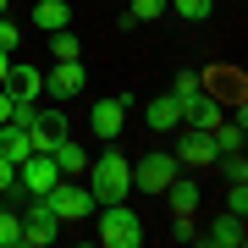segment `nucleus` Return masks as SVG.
Here are the masks:
<instances>
[{"label":"nucleus","instance_id":"obj_1","mask_svg":"<svg viewBox=\"0 0 248 248\" xmlns=\"http://www.w3.org/2000/svg\"><path fill=\"white\" fill-rule=\"evenodd\" d=\"M83 177H89V193H94V204H116V199H127L133 193V166H127L122 155H99L89 171H83Z\"/></svg>","mask_w":248,"mask_h":248},{"label":"nucleus","instance_id":"obj_2","mask_svg":"<svg viewBox=\"0 0 248 248\" xmlns=\"http://www.w3.org/2000/svg\"><path fill=\"white\" fill-rule=\"evenodd\" d=\"M94 232H99L105 248H138V243H143V221H138V210H127V199L105 204V215H99Z\"/></svg>","mask_w":248,"mask_h":248},{"label":"nucleus","instance_id":"obj_3","mask_svg":"<svg viewBox=\"0 0 248 248\" xmlns=\"http://www.w3.org/2000/svg\"><path fill=\"white\" fill-rule=\"evenodd\" d=\"M45 204L61 215V226H66V221H89V215H94V193H89V187H78V182H66V177L45 193Z\"/></svg>","mask_w":248,"mask_h":248},{"label":"nucleus","instance_id":"obj_4","mask_svg":"<svg viewBox=\"0 0 248 248\" xmlns=\"http://www.w3.org/2000/svg\"><path fill=\"white\" fill-rule=\"evenodd\" d=\"M55 182H61V166H55V155H28L22 166H17V187H22L28 199H45Z\"/></svg>","mask_w":248,"mask_h":248},{"label":"nucleus","instance_id":"obj_5","mask_svg":"<svg viewBox=\"0 0 248 248\" xmlns=\"http://www.w3.org/2000/svg\"><path fill=\"white\" fill-rule=\"evenodd\" d=\"M22 133H28V149H33V155H55V143L66 138V116H61V110H39V105H33V122H28Z\"/></svg>","mask_w":248,"mask_h":248},{"label":"nucleus","instance_id":"obj_6","mask_svg":"<svg viewBox=\"0 0 248 248\" xmlns=\"http://www.w3.org/2000/svg\"><path fill=\"white\" fill-rule=\"evenodd\" d=\"M177 171H182L177 155H143L138 166H133V187H143V193H166Z\"/></svg>","mask_w":248,"mask_h":248},{"label":"nucleus","instance_id":"obj_7","mask_svg":"<svg viewBox=\"0 0 248 248\" xmlns=\"http://www.w3.org/2000/svg\"><path fill=\"white\" fill-rule=\"evenodd\" d=\"M89 89V72H83V61H55L45 72V94L50 99H72V94H83Z\"/></svg>","mask_w":248,"mask_h":248},{"label":"nucleus","instance_id":"obj_8","mask_svg":"<svg viewBox=\"0 0 248 248\" xmlns=\"http://www.w3.org/2000/svg\"><path fill=\"white\" fill-rule=\"evenodd\" d=\"M177 105H182V122L187 127H199V133H215V127H221L226 122V110H221V99H210V94H187V99H177Z\"/></svg>","mask_w":248,"mask_h":248},{"label":"nucleus","instance_id":"obj_9","mask_svg":"<svg viewBox=\"0 0 248 248\" xmlns=\"http://www.w3.org/2000/svg\"><path fill=\"white\" fill-rule=\"evenodd\" d=\"M55 232H61V215H55L45 199H33L28 215H22V243H33V248L39 243H55Z\"/></svg>","mask_w":248,"mask_h":248},{"label":"nucleus","instance_id":"obj_10","mask_svg":"<svg viewBox=\"0 0 248 248\" xmlns=\"http://www.w3.org/2000/svg\"><path fill=\"white\" fill-rule=\"evenodd\" d=\"M0 89H6L11 99H28V105H33V99L45 94V72L28 66V61H11V72H6V83H0Z\"/></svg>","mask_w":248,"mask_h":248},{"label":"nucleus","instance_id":"obj_11","mask_svg":"<svg viewBox=\"0 0 248 248\" xmlns=\"http://www.w3.org/2000/svg\"><path fill=\"white\" fill-rule=\"evenodd\" d=\"M177 166H193V171L215 166V143H210V133L187 127V133H182V143H177Z\"/></svg>","mask_w":248,"mask_h":248},{"label":"nucleus","instance_id":"obj_12","mask_svg":"<svg viewBox=\"0 0 248 248\" xmlns=\"http://www.w3.org/2000/svg\"><path fill=\"white\" fill-rule=\"evenodd\" d=\"M127 105H133V99H99V105H94V116H89V122H94V133L99 138H116V133H122V122H127Z\"/></svg>","mask_w":248,"mask_h":248},{"label":"nucleus","instance_id":"obj_13","mask_svg":"<svg viewBox=\"0 0 248 248\" xmlns=\"http://www.w3.org/2000/svg\"><path fill=\"white\" fill-rule=\"evenodd\" d=\"M177 127H182V105H177V94L149 99V133H177Z\"/></svg>","mask_w":248,"mask_h":248},{"label":"nucleus","instance_id":"obj_14","mask_svg":"<svg viewBox=\"0 0 248 248\" xmlns=\"http://www.w3.org/2000/svg\"><path fill=\"white\" fill-rule=\"evenodd\" d=\"M243 215H221V221H215L210 232H204V243H215V248H243Z\"/></svg>","mask_w":248,"mask_h":248},{"label":"nucleus","instance_id":"obj_15","mask_svg":"<svg viewBox=\"0 0 248 248\" xmlns=\"http://www.w3.org/2000/svg\"><path fill=\"white\" fill-rule=\"evenodd\" d=\"M33 22L45 28V33H61V28L72 22V6H66V0H39V6H33Z\"/></svg>","mask_w":248,"mask_h":248},{"label":"nucleus","instance_id":"obj_16","mask_svg":"<svg viewBox=\"0 0 248 248\" xmlns=\"http://www.w3.org/2000/svg\"><path fill=\"white\" fill-rule=\"evenodd\" d=\"M0 155H6L11 166H22V160L33 155V149H28V133H22L17 122H0Z\"/></svg>","mask_w":248,"mask_h":248},{"label":"nucleus","instance_id":"obj_17","mask_svg":"<svg viewBox=\"0 0 248 248\" xmlns=\"http://www.w3.org/2000/svg\"><path fill=\"white\" fill-rule=\"evenodd\" d=\"M55 166H61V177H83V171H89V155H83L72 138H61L55 143Z\"/></svg>","mask_w":248,"mask_h":248},{"label":"nucleus","instance_id":"obj_18","mask_svg":"<svg viewBox=\"0 0 248 248\" xmlns=\"http://www.w3.org/2000/svg\"><path fill=\"white\" fill-rule=\"evenodd\" d=\"M166 199H171V210H177V215H193V210H199V187H193V182H182V177H171Z\"/></svg>","mask_w":248,"mask_h":248},{"label":"nucleus","instance_id":"obj_19","mask_svg":"<svg viewBox=\"0 0 248 248\" xmlns=\"http://www.w3.org/2000/svg\"><path fill=\"white\" fill-rule=\"evenodd\" d=\"M210 143H215V160H221V155H237L243 149V122H221L210 133Z\"/></svg>","mask_w":248,"mask_h":248},{"label":"nucleus","instance_id":"obj_20","mask_svg":"<svg viewBox=\"0 0 248 248\" xmlns=\"http://www.w3.org/2000/svg\"><path fill=\"white\" fill-rule=\"evenodd\" d=\"M50 55H55V61H78V55H83V45L72 39V28H61V33H50Z\"/></svg>","mask_w":248,"mask_h":248},{"label":"nucleus","instance_id":"obj_21","mask_svg":"<svg viewBox=\"0 0 248 248\" xmlns=\"http://www.w3.org/2000/svg\"><path fill=\"white\" fill-rule=\"evenodd\" d=\"M166 6H171V11H182L187 22H204V17L215 11V0H166Z\"/></svg>","mask_w":248,"mask_h":248},{"label":"nucleus","instance_id":"obj_22","mask_svg":"<svg viewBox=\"0 0 248 248\" xmlns=\"http://www.w3.org/2000/svg\"><path fill=\"white\" fill-rule=\"evenodd\" d=\"M17 243H22V215L0 210V248H17Z\"/></svg>","mask_w":248,"mask_h":248},{"label":"nucleus","instance_id":"obj_23","mask_svg":"<svg viewBox=\"0 0 248 248\" xmlns=\"http://www.w3.org/2000/svg\"><path fill=\"white\" fill-rule=\"evenodd\" d=\"M160 11H166V0H133L127 6V22H155Z\"/></svg>","mask_w":248,"mask_h":248},{"label":"nucleus","instance_id":"obj_24","mask_svg":"<svg viewBox=\"0 0 248 248\" xmlns=\"http://www.w3.org/2000/svg\"><path fill=\"white\" fill-rule=\"evenodd\" d=\"M226 215H248V182H226Z\"/></svg>","mask_w":248,"mask_h":248},{"label":"nucleus","instance_id":"obj_25","mask_svg":"<svg viewBox=\"0 0 248 248\" xmlns=\"http://www.w3.org/2000/svg\"><path fill=\"white\" fill-rule=\"evenodd\" d=\"M226 160V182H248V166H243V149L237 155H221Z\"/></svg>","mask_w":248,"mask_h":248},{"label":"nucleus","instance_id":"obj_26","mask_svg":"<svg viewBox=\"0 0 248 248\" xmlns=\"http://www.w3.org/2000/svg\"><path fill=\"white\" fill-rule=\"evenodd\" d=\"M22 45V33H17V22H6L0 17V50H17Z\"/></svg>","mask_w":248,"mask_h":248},{"label":"nucleus","instance_id":"obj_27","mask_svg":"<svg viewBox=\"0 0 248 248\" xmlns=\"http://www.w3.org/2000/svg\"><path fill=\"white\" fill-rule=\"evenodd\" d=\"M204 89V83L193 78V72H182V78H177V89H171V94H177V99H187V94H199Z\"/></svg>","mask_w":248,"mask_h":248},{"label":"nucleus","instance_id":"obj_28","mask_svg":"<svg viewBox=\"0 0 248 248\" xmlns=\"http://www.w3.org/2000/svg\"><path fill=\"white\" fill-rule=\"evenodd\" d=\"M11 187H17V166H11L6 155H0V193H11Z\"/></svg>","mask_w":248,"mask_h":248},{"label":"nucleus","instance_id":"obj_29","mask_svg":"<svg viewBox=\"0 0 248 248\" xmlns=\"http://www.w3.org/2000/svg\"><path fill=\"white\" fill-rule=\"evenodd\" d=\"M0 122H11V94L0 89Z\"/></svg>","mask_w":248,"mask_h":248},{"label":"nucleus","instance_id":"obj_30","mask_svg":"<svg viewBox=\"0 0 248 248\" xmlns=\"http://www.w3.org/2000/svg\"><path fill=\"white\" fill-rule=\"evenodd\" d=\"M6 72H11V50H0V83H6Z\"/></svg>","mask_w":248,"mask_h":248},{"label":"nucleus","instance_id":"obj_31","mask_svg":"<svg viewBox=\"0 0 248 248\" xmlns=\"http://www.w3.org/2000/svg\"><path fill=\"white\" fill-rule=\"evenodd\" d=\"M0 17H6V0H0Z\"/></svg>","mask_w":248,"mask_h":248}]
</instances>
